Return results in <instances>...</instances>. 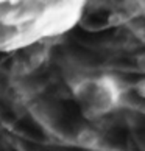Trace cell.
<instances>
[{"label":"cell","mask_w":145,"mask_h":151,"mask_svg":"<svg viewBox=\"0 0 145 151\" xmlns=\"http://www.w3.org/2000/svg\"><path fill=\"white\" fill-rule=\"evenodd\" d=\"M72 97L84 119L98 120L119 109L125 97V87L111 73L84 75L72 83Z\"/></svg>","instance_id":"1"},{"label":"cell","mask_w":145,"mask_h":151,"mask_svg":"<svg viewBox=\"0 0 145 151\" xmlns=\"http://www.w3.org/2000/svg\"><path fill=\"white\" fill-rule=\"evenodd\" d=\"M44 44H33V45L24 47L17 50V56L14 59L13 70L19 76H27L38 70L45 59V48Z\"/></svg>","instance_id":"2"}]
</instances>
